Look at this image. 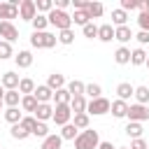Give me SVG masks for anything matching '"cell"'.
Returning a JSON list of instances; mask_svg holds the SVG:
<instances>
[{
    "label": "cell",
    "mask_w": 149,
    "mask_h": 149,
    "mask_svg": "<svg viewBox=\"0 0 149 149\" xmlns=\"http://www.w3.org/2000/svg\"><path fill=\"white\" fill-rule=\"evenodd\" d=\"M98 147H100V135L93 128L81 130L74 140V149H98Z\"/></svg>",
    "instance_id": "1"
},
{
    "label": "cell",
    "mask_w": 149,
    "mask_h": 149,
    "mask_svg": "<svg viewBox=\"0 0 149 149\" xmlns=\"http://www.w3.org/2000/svg\"><path fill=\"white\" fill-rule=\"evenodd\" d=\"M47 19H49V26H54L58 33L72 28V16H70L68 12H63V9H56V7H54V9L47 14Z\"/></svg>",
    "instance_id": "2"
},
{
    "label": "cell",
    "mask_w": 149,
    "mask_h": 149,
    "mask_svg": "<svg viewBox=\"0 0 149 149\" xmlns=\"http://www.w3.org/2000/svg\"><path fill=\"white\" fill-rule=\"evenodd\" d=\"M56 42H58V35H54V33H35L33 30V35H30V47H35V49H54L56 47Z\"/></svg>",
    "instance_id": "3"
},
{
    "label": "cell",
    "mask_w": 149,
    "mask_h": 149,
    "mask_svg": "<svg viewBox=\"0 0 149 149\" xmlns=\"http://www.w3.org/2000/svg\"><path fill=\"white\" fill-rule=\"evenodd\" d=\"M112 109V102L107 100V98H95V100H88V105H86V114L91 116H102V114H107Z\"/></svg>",
    "instance_id": "4"
},
{
    "label": "cell",
    "mask_w": 149,
    "mask_h": 149,
    "mask_svg": "<svg viewBox=\"0 0 149 149\" xmlns=\"http://www.w3.org/2000/svg\"><path fill=\"white\" fill-rule=\"evenodd\" d=\"M72 116H74V114H72L70 105H54V119H51V121H54L56 126L63 128V126L72 123Z\"/></svg>",
    "instance_id": "5"
},
{
    "label": "cell",
    "mask_w": 149,
    "mask_h": 149,
    "mask_svg": "<svg viewBox=\"0 0 149 149\" xmlns=\"http://www.w3.org/2000/svg\"><path fill=\"white\" fill-rule=\"evenodd\" d=\"M128 121H135V123H142V121H149V107L147 105H130L128 107Z\"/></svg>",
    "instance_id": "6"
},
{
    "label": "cell",
    "mask_w": 149,
    "mask_h": 149,
    "mask_svg": "<svg viewBox=\"0 0 149 149\" xmlns=\"http://www.w3.org/2000/svg\"><path fill=\"white\" fill-rule=\"evenodd\" d=\"M19 16H21L23 21H30V23H33V19L37 16V5H35V0H21V5H19Z\"/></svg>",
    "instance_id": "7"
},
{
    "label": "cell",
    "mask_w": 149,
    "mask_h": 149,
    "mask_svg": "<svg viewBox=\"0 0 149 149\" xmlns=\"http://www.w3.org/2000/svg\"><path fill=\"white\" fill-rule=\"evenodd\" d=\"M19 37V28L12 23V21H0V40H5V42H14Z\"/></svg>",
    "instance_id": "8"
},
{
    "label": "cell",
    "mask_w": 149,
    "mask_h": 149,
    "mask_svg": "<svg viewBox=\"0 0 149 149\" xmlns=\"http://www.w3.org/2000/svg\"><path fill=\"white\" fill-rule=\"evenodd\" d=\"M0 84L5 86V91H19V84H21V77L16 74V72H5L2 77H0Z\"/></svg>",
    "instance_id": "9"
},
{
    "label": "cell",
    "mask_w": 149,
    "mask_h": 149,
    "mask_svg": "<svg viewBox=\"0 0 149 149\" xmlns=\"http://www.w3.org/2000/svg\"><path fill=\"white\" fill-rule=\"evenodd\" d=\"M33 116H35L37 121H42V123L51 121V119H54V105H51V102H42V105H37V109H35Z\"/></svg>",
    "instance_id": "10"
},
{
    "label": "cell",
    "mask_w": 149,
    "mask_h": 149,
    "mask_svg": "<svg viewBox=\"0 0 149 149\" xmlns=\"http://www.w3.org/2000/svg\"><path fill=\"white\" fill-rule=\"evenodd\" d=\"M47 86L56 93L58 88H65L68 86V81H65V74H61V72H51L49 77H47Z\"/></svg>",
    "instance_id": "11"
},
{
    "label": "cell",
    "mask_w": 149,
    "mask_h": 149,
    "mask_svg": "<svg viewBox=\"0 0 149 149\" xmlns=\"http://www.w3.org/2000/svg\"><path fill=\"white\" fill-rule=\"evenodd\" d=\"M35 98H37V102L42 105V102H51L54 100V91L47 86V84H37V88H35V93H33Z\"/></svg>",
    "instance_id": "12"
},
{
    "label": "cell",
    "mask_w": 149,
    "mask_h": 149,
    "mask_svg": "<svg viewBox=\"0 0 149 149\" xmlns=\"http://www.w3.org/2000/svg\"><path fill=\"white\" fill-rule=\"evenodd\" d=\"M19 16V7L12 2H0V19L2 21H12Z\"/></svg>",
    "instance_id": "13"
},
{
    "label": "cell",
    "mask_w": 149,
    "mask_h": 149,
    "mask_svg": "<svg viewBox=\"0 0 149 149\" xmlns=\"http://www.w3.org/2000/svg\"><path fill=\"white\" fill-rule=\"evenodd\" d=\"M135 35H133V30L128 28V26H119V28H114V40L116 42H121V47H126V42H130Z\"/></svg>",
    "instance_id": "14"
},
{
    "label": "cell",
    "mask_w": 149,
    "mask_h": 149,
    "mask_svg": "<svg viewBox=\"0 0 149 149\" xmlns=\"http://www.w3.org/2000/svg\"><path fill=\"white\" fill-rule=\"evenodd\" d=\"M116 95H119V100L128 102V100L135 95V86H133V84H128V81H121V84L116 86Z\"/></svg>",
    "instance_id": "15"
},
{
    "label": "cell",
    "mask_w": 149,
    "mask_h": 149,
    "mask_svg": "<svg viewBox=\"0 0 149 149\" xmlns=\"http://www.w3.org/2000/svg\"><path fill=\"white\" fill-rule=\"evenodd\" d=\"M14 63H16V68L26 70V68H30V65H33V54H30L28 49H23V51H19V54L14 56Z\"/></svg>",
    "instance_id": "16"
},
{
    "label": "cell",
    "mask_w": 149,
    "mask_h": 149,
    "mask_svg": "<svg viewBox=\"0 0 149 149\" xmlns=\"http://www.w3.org/2000/svg\"><path fill=\"white\" fill-rule=\"evenodd\" d=\"M86 105H88L86 95H74V98L70 100V109H72V114H84V112H86Z\"/></svg>",
    "instance_id": "17"
},
{
    "label": "cell",
    "mask_w": 149,
    "mask_h": 149,
    "mask_svg": "<svg viewBox=\"0 0 149 149\" xmlns=\"http://www.w3.org/2000/svg\"><path fill=\"white\" fill-rule=\"evenodd\" d=\"M128 107H130L128 102H123V100H119V98H116V100L112 102V109H109V112H112V116L123 119V116H128Z\"/></svg>",
    "instance_id": "18"
},
{
    "label": "cell",
    "mask_w": 149,
    "mask_h": 149,
    "mask_svg": "<svg viewBox=\"0 0 149 149\" xmlns=\"http://www.w3.org/2000/svg\"><path fill=\"white\" fill-rule=\"evenodd\" d=\"M2 116H5V121H7V123L16 126V123H21V119H23V112H21L19 107H7Z\"/></svg>",
    "instance_id": "19"
},
{
    "label": "cell",
    "mask_w": 149,
    "mask_h": 149,
    "mask_svg": "<svg viewBox=\"0 0 149 149\" xmlns=\"http://www.w3.org/2000/svg\"><path fill=\"white\" fill-rule=\"evenodd\" d=\"M61 147H63V137L58 133H51L49 137L42 140V147L40 149H61Z\"/></svg>",
    "instance_id": "20"
},
{
    "label": "cell",
    "mask_w": 149,
    "mask_h": 149,
    "mask_svg": "<svg viewBox=\"0 0 149 149\" xmlns=\"http://www.w3.org/2000/svg\"><path fill=\"white\" fill-rule=\"evenodd\" d=\"M98 40H100V42H112V40H114V26H112V23L98 26Z\"/></svg>",
    "instance_id": "21"
},
{
    "label": "cell",
    "mask_w": 149,
    "mask_h": 149,
    "mask_svg": "<svg viewBox=\"0 0 149 149\" xmlns=\"http://www.w3.org/2000/svg\"><path fill=\"white\" fill-rule=\"evenodd\" d=\"M112 26H114V28L128 26V12H123L121 7H119V9H112Z\"/></svg>",
    "instance_id": "22"
},
{
    "label": "cell",
    "mask_w": 149,
    "mask_h": 149,
    "mask_svg": "<svg viewBox=\"0 0 149 149\" xmlns=\"http://www.w3.org/2000/svg\"><path fill=\"white\" fill-rule=\"evenodd\" d=\"M114 63L128 65V63H130V49H128V47H119V49L114 51Z\"/></svg>",
    "instance_id": "23"
},
{
    "label": "cell",
    "mask_w": 149,
    "mask_h": 149,
    "mask_svg": "<svg viewBox=\"0 0 149 149\" xmlns=\"http://www.w3.org/2000/svg\"><path fill=\"white\" fill-rule=\"evenodd\" d=\"M35 81L30 79V77H21V84H19V93L21 95H33L35 93Z\"/></svg>",
    "instance_id": "24"
},
{
    "label": "cell",
    "mask_w": 149,
    "mask_h": 149,
    "mask_svg": "<svg viewBox=\"0 0 149 149\" xmlns=\"http://www.w3.org/2000/svg\"><path fill=\"white\" fill-rule=\"evenodd\" d=\"M68 91H70V95L74 98V95H84L86 93V84L84 81H79V79H72V81H68V86H65Z\"/></svg>",
    "instance_id": "25"
},
{
    "label": "cell",
    "mask_w": 149,
    "mask_h": 149,
    "mask_svg": "<svg viewBox=\"0 0 149 149\" xmlns=\"http://www.w3.org/2000/svg\"><path fill=\"white\" fill-rule=\"evenodd\" d=\"M21 93L19 91H5V98H2V102L7 105V107H19L21 105Z\"/></svg>",
    "instance_id": "26"
},
{
    "label": "cell",
    "mask_w": 149,
    "mask_h": 149,
    "mask_svg": "<svg viewBox=\"0 0 149 149\" xmlns=\"http://www.w3.org/2000/svg\"><path fill=\"white\" fill-rule=\"evenodd\" d=\"M144 63H147V51L142 47L133 49L130 51V65H144Z\"/></svg>",
    "instance_id": "27"
},
{
    "label": "cell",
    "mask_w": 149,
    "mask_h": 149,
    "mask_svg": "<svg viewBox=\"0 0 149 149\" xmlns=\"http://www.w3.org/2000/svg\"><path fill=\"white\" fill-rule=\"evenodd\" d=\"M37 105H40V102H37V98H35V95H23V98H21V109H23V112L35 114Z\"/></svg>",
    "instance_id": "28"
},
{
    "label": "cell",
    "mask_w": 149,
    "mask_h": 149,
    "mask_svg": "<svg viewBox=\"0 0 149 149\" xmlns=\"http://www.w3.org/2000/svg\"><path fill=\"white\" fill-rule=\"evenodd\" d=\"M72 123H74V128L81 133V130H86V128H88V123H91V116H88L86 112H84V114H74V116H72Z\"/></svg>",
    "instance_id": "29"
},
{
    "label": "cell",
    "mask_w": 149,
    "mask_h": 149,
    "mask_svg": "<svg viewBox=\"0 0 149 149\" xmlns=\"http://www.w3.org/2000/svg\"><path fill=\"white\" fill-rule=\"evenodd\" d=\"M142 133H144V128H142V123H135V121H128V126H126V135H128L130 140H137V137H142Z\"/></svg>",
    "instance_id": "30"
},
{
    "label": "cell",
    "mask_w": 149,
    "mask_h": 149,
    "mask_svg": "<svg viewBox=\"0 0 149 149\" xmlns=\"http://www.w3.org/2000/svg\"><path fill=\"white\" fill-rule=\"evenodd\" d=\"M72 23L74 26H86V23H91V16H88V12H84V9H74V14H72Z\"/></svg>",
    "instance_id": "31"
},
{
    "label": "cell",
    "mask_w": 149,
    "mask_h": 149,
    "mask_svg": "<svg viewBox=\"0 0 149 149\" xmlns=\"http://www.w3.org/2000/svg\"><path fill=\"white\" fill-rule=\"evenodd\" d=\"M47 28H49V19H47L44 14H37V16L33 19V30H35V33H47Z\"/></svg>",
    "instance_id": "32"
},
{
    "label": "cell",
    "mask_w": 149,
    "mask_h": 149,
    "mask_svg": "<svg viewBox=\"0 0 149 149\" xmlns=\"http://www.w3.org/2000/svg\"><path fill=\"white\" fill-rule=\"evenodd\" d=\"M70 100H72V95L68 88H58L54 93V105H70Z\"/></svg>",
    "instance_id": "33"
},
{
    "label": "cell",
    "mask_w": 149,
    "mask_h": 149,
    "mask_svg": "<svg viewBox=\"0 0 149 149\" xmlns=\"http://www.w3.org/2000/svg\"><path fill=\"white\" fill-rule=\"evenodd\" d=\"M58 135H61L63 140H72V142H74V140H77V135H79V130L74 128V123H68V126H63V128H61V133H58Z\"/></svg>",
    "instance_id": "34"
},
{
    "label": "cell",
    "mask_w": 149,
    "mask_h": 149,
    "mask_svg": "<svg viewBox=\"0 0 149 149\" xmlns=\"http://www.w3.org/2000/svg\"><path fill=\"white\" fill-rule=\"evenodd\" d=\"M135 100H137V105H147L149 102V86H135Z\"/></svg>",
    "instance_id": "35"
},
{
    "label": "cell",
    "mask_w": 149,
    "mask_h": 149,
    "mask_svg": "<svg viewBox=\"0 0 149 149\" xmlns=\"http://www.w3.org/2000/svg\"><path fill=\"white\" fill-rule=\"evenodd\" d=\"M84 95H88L91 100H95V98H102V86L91 81V84H86V93H84Z\"/></svg>",
    "instance_id": "36"
},
{
    "label": "cell",
    "mask_w": 149,
    "mask_h": 149,
    "mask_svg": "<svg viewBox=\"0 0 149 149\" xmlns=\"http://www.w3.org/2000/svg\"><path fill=\"white\" fill-rule=\"evenodd\" d=\"M9 135L14 137V140H26V137H30V133L21 126V123H16V126H12L9 128Z\"/></svg>",
    "instance_id": "37"
},
{
    "label": "cell",
    "mask_w": 149,
    "mask_h": 149,
    "mask_svg": "<svg viewBox=\"0 0 149 149\" xmlns=\"http://www.w3.org/2000/svg\"><path fill=\"white\" fill-rule=\"evenodd\" d=\"M35 5H37V14H44V16L56 7V2H54V0H37Z\"/></svg>",
    "instance_id": "38"
},
{
    "label": "cell",
    "mask_w": 149,
    "mask_h": 149,
    "mask_svg": "<svg viewBox=\"0 0 149 149\" xmlns=\"http://www.w3.org/2000/svg\"><path fill=\"white\" fill-rule=\"evenodd\" d=\"M86 12H88V16H91V19H98V16H102L105 7H102V2H88Z\"/></svg>",
    "instance_id": "39"
},
{
    "label": "cell",
    "mask_w": 149,
    "mask_h": 149,
    "mask_svg": "<svg viewBox=\"0 0 149 149\" xmlns=\"http://www.w3.org/2000/svg\"><path fill=\"white\" fill-rule=\"evenodd\" d=\"M58 42H61V44H65V47H70V44L74 42V30H72V28L61 30V33H58Z\"/></svg>",
    "instance_id": "40"
},
{
    "label": "cell",
    "mask_w": 149,
    "mask_h": 149,
    "mask_svg": "<svg viewBox=\"0 0 149 149\" xmlns=\"http://www.w3.org/2000/svg\"><path fill=\"white\" fill-rule=\"evenodd\" d=\"M12 56H16L14 49H12V44L5 42V40H0V61H7V58H12Z\"/></svg>",
    "instance_id": "41"
},
{
    "label": "cell",
    "mask_w": 149,
    "mask_h": 149,
    "mask_svg": "<svg viewBox=\"0 0 149 149\" xmlns=\"http://www.w3.org/2000/svg\"><path fill=\"white\" fill-rule=\"evenodd\" d=\"M33 135H35V137H42V140H44V137H49L51 133H49V126H47V123H42V121H37V126H35V130H33Z\"/></svg>",
    "instance_id": "42"
},
{
    "label": "cell",
    "mask_w": 149,
    "mask_h": 149,
    "mask_svg": "<svg viewBox=\"0 0 149 149\" xmlns=\"http://www.w3.org/2000/svg\"><path fill=\"white\" fill-rule=\"evenodd\" d=\"M81 33H84V37H88V40H93V37H98V26L91 21V23H86L84 28H81Z\"/></svg>",
    "instance_id": "43"
},
{
    "label": "cell",
    "mask_w": 149,
    "mask_h": 149,
    "mask_svg": "<svg viewBox=\"0 0 149 149\" xmlns=\"http://www.w3.org/2000/svg\"><path fill=\"white\" fill-rule=\"evenodd\" d=\"M21 126L33 135V130H35V126H37V119H35L33 114H30V116H23V119H21Z\"/></svg>",
    "instance_id": "44"
},
{
    "label": "cell",
    "mask_w": 149,
    "mask_h": 149,
    "mask_svg": "<svg viewBox=\"0 0 149 149\" xmlns=\"http://www.w3.org/2000/svg\"><path fill=\"white\" fill-rule=\"evenodd\" d=\"M137 23H140V30H144V33H149V14H144V12H140V16H137Z\"/></svg>",
    "instance_id": "45"
},
{
    "label": "cell",
    "mask_w": 149,
    "mask_h": 149,
    "mask_svg": "<svg viewBox=\"0 0 149 149\" xmlns=\"http://www.w3.org/2000/svg\"><path fill=\"white\" fill-rule=\"evenodd\" d=\"M137 7H140L137 0H121V9H123V12H133V9H137Z\"/></svg>",
    "instance_id": "46"
},
{
    "label": "cell",
    "mask_w": 149,
    "mask_h": 149,
    "mask_svg": "<svg viewBox=\"0 0 149 149\" xmlns=\"http://www.w3.org/2000/svg\"><path fill=\"white\" fill-rule=\"evenodd\" d=\"M128 149H149V144H147L144 137H137V140H130V147Z\"/></svg>",
    "instance_id": "47"
},
{
    "label": "cell",
    "mask_w": 149,
    "mask_h": 149,
    "mask_svg": "<svg viewBox=\"0 0 149 149\" xmlns=\"http://www.w3.org/2000/svg\"><path fill=\"white\" fill-rule=\"evenodd\" d=\"M135 40H137V42H140V44L144 47V44H149V33H144V30H140V33L135 35Z\"/></svg>",
    "instance_id": "48"
},
{
    "label": "cell",
    "mask_w": 149,
    "mask_h": 149,
    "mask_svg": "<svg viewBox=\"0 0 149 149\" xmlns=\"http://www.w3.org/2000/svg\"><path fill=\"white\" fill-rule=\"evenodd\" d=\"M70 2H72L74 9H84L86 12V7H88V0H70Z\"/></svg>",
    "instance_id": "49"
},
{
    "label": "cell",
    "mask_w": 149,
    "mask_h": 149,
    "mask_svg": "<svg viewBox=\"0 0 149 149\" xmlns=\"http://www.w3.org/2000/svg\"><path fill=\"white\" fill-rule=\"evenodd\" d=\"M70 5H72L70 0H56V9H63V12H65V9L70 7Z\"/></svg>",
    "instance_id": "50"
},
{
    "label": "cell",
    "mask_w": 149,
    "mask_h": 149,
    "mask_svg": "<svg viewBox=\"0 0 149 149\" xmlns=\"http://www.w3.org/2000/svg\"><path fill=\"white\" fill-rule=\"evenodd\" d=\"M137 9H140V12H144V14H149V0H142Z\"/></svg>",
    "instance_id": "51"
},
{
    "label": "cell",
    "mask_w": 149,
    "mask_h": 149,
    "mask_svg": "<svg viewBox=\"0 0 149 149\" xmlns=\"http://www.w3.org/2000/svg\"><path fill=\"white\" fill-rule=\"evenodd\" d=\"M98 149H116V147H114L112 142H102V140H100V147H98Z\"/></svg>",
    "instance_id": "52"
},
{
    "label": "cell",
    "mask_w": 149,
    "mask_h": 149,
    "mask_svg": "<svg viewBox=\"0 0 149 149\" xmlns=\"http://www.w3.org/2000/svg\"><path fill=\"white\" fill-rule=\"evenodd\" d=\"M2 98H5V86L0 84V100H2Z\"/></svg>",
    "instance_id": "53"
},
{
    "label": "cell",
    "mask_w": 149,
    "mask_h": 149,
    "mask_svg": "<svg viewBox=\"0 0 149 149\" xmlns=\"http://www.w3.org/2000/svg\"><path fill=\"white\" fill-rule=\"evenodd\" d=\"M144 65H147V68H149V56H147V63H144Z\"/></svg>",
    "instance_id": "54"
},
{
    "label": "cell",
    "mask_w": 149,
    "mask_h": 149,
    "mask_svg": "<svg viewBox=\"0 0 149 149\" xmlns=\"http://www.w3.org/2000/svg\"><path fill=\"white\" fill-rule=\"evenodd\" d=\"M2 105H5V102H2V100H0V109H2Z\"/></svg>",
    "instance_id": "55"
},
{
    "label": "cell",
    "mask_w": 149,
    "mask_h": 149,
    "mask_svg": "<svg viewBox=\"0 0 149 149\" xmlns=\"http://www.w3.org/2000/svg\"><path fill=\"white\" fill-rule=\"evenodd\" d=\"M116 149H128V147H116Z\"/></svg>",
    "instance_id": "56"
},
{
    "label": "cell",
    "mask_w": 149,
    "mask_h": 149,
    "mask_svg": "<svg viewBox=\"0 0 149 149\" xmlns=\"http://www.w3.org/2000/svg\"><path fill=\"white\" fill-rule=\"evenodd\" d=\"M0 149H2V147H0Z\"/></svg>",
    "instance_id": "57"
}]
</instances>
